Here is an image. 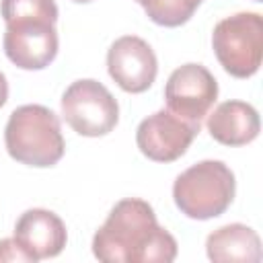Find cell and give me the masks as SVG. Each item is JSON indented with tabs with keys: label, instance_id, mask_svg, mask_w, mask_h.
I'll return each instance as SVG.
<instances>
[{
	"label": "cell",
	"instance_id": "9a60e30c",
	"mask_svg": "<svg viewBox=\"0 0 263 263\" xmlns=\"http://www.w3.org/2000/svg\"><path fill=\"white\" fill-rule=\"evenodd\" d=\"M16 261H27L33 263L31 257L25 253V249L12 238H2L0 240V263H16Z\"/></svg>",
	"mask_w": 263,
	"mask_h": 263
},
{
	"label": "cell",
	"instance_id": "7c38bea8",
	"mask_svg": "<svg viewBox=\"0 0 263 263\" xmlns=\"http://www.w3.org/2000/svg\"><path fill=\"white\" fill-rule=\"evenodd\" d=\"M205 255L214 263H257L261 261V238L247 224H226L205 238Z\"/></svg>",
	"mask_w": 263,
	"mask_h": 263
},
{
	"label": "cell",
	"instance_id": "4fadbf2b",
	"mask_svg": "<svg viewBox=\"0 0 263 263\" xmlns=\"http://www.w3.org/2000/svg\"><path fill=\"white\" fill-rule=\"evenodd\" d=\"M134 2H138L144 8L146 16L154 25L175 29L185 25L201 6L203 0H134Z\"/></svg>",
	"mask_w": 263,
	"mask_h": 263
},
{
	"label": "cell",
	"instance_id": "52a82bcc",
	"mask_svg": "<svg viewBox=\"0 0 263 263\" xmlns=\"http://www.w3.org/2000/svg\"><path fill=\"white\" fill-rule=\"evenodd\" d=\"M4 53L21 70H43L58 55L55 23L43 18H21L6 23Z\"/></svg>",
	"mask_w": 263,
	"mask_h": 263
},
{
	"label": "cell",
	"instance_id": "ba28073f",
	"mask_svg": "<svg viewBox=\"0 0 263 263\" xmlns=\"http://www.w3.org/2000/svg\"><path fill=\"white\" fill-rule=\"evenodd\" d=\"M199 129V123L185 121L168 109H160L140 121L136 129V144L148 160L173 162L187 152Z\"/></svg>",
	"mask_w": 263,
	"mask_h": 263
},
{
	"label": "cell",
	"instance_id": "7a4b0ae2",
	"mask_svg": "<svg viewBox=\"0 0 263 263\" xmlns=\"http://www.w3.org/2000/svg\"><path fill=\"white\" fill-rule=\"evenodd\" d=\"M4 144L10 158L35 168L58 164L66 152L60 117L43 105L16 107L6 121Z\"/></svg>",
	"mask_w": 263,
	"mask_h": 263
},
{
	"label": "cell",
	"instance_id": "ac0fdd59",
	"mask_svg": "<svg viewBox=\"0 0 263 263\" xmlns=\"http://www.w3.org/2000/svg\"><path fill=\"white\" fill-rule=\"evenodd\" d=\"M255 2H261V0H255Z\"/></svg>",
	"mask_w": 263,
	"mask_h": 263
},
{
	"label": "cell",
	"instance_id": "5b68a950",
	"mask_svg": "<svg viewBox=\"0 0 263 263\" xmlns=\"http://www.w3.org/2000/svg\"><path fill=\"white\" fill-rule=\"evenodd\" d=\"M62 117L84 138L107 136L119 121V105L115 97L99 80L82 78L72 82L62 95Z\"/></svg>",
	"mask_w": 263,
	"mask_h": 263
},
{
	"label": "cell",
	"instance_id": "8992f818",
	"mask_svg": "<svg viewBox=\"0 0 263 263\" xmlns=\"http://www.w3.org/2000/svg\"><path fill=\"white\" fill-rule=\"evenodd\" d=\"M218 99V80L201 64H183L171 72L164 84L166 109L191 123L208 117Z\"/></svg>",
	"mask_w": 263,
	"mask_h": 263
},
{
	"label": "cell",
	"instance_id": "3957f363",
	"mask_svg": "<svg viewBox=\"0 0 263 263\" xmlns=\"http://www.w3.org/2000/svg\"><path fill=\"white\" fill-rule=\"evenodd\" d=\"M236 193L234 173L222 160H201L183 171L173 183V201L191 220L222 216Z\"/></svg>",
	"mask_w": 263,
	"mask_h": 263
},
{
	"label": "cell",
	"instance_id": "e0dca14e",
	"mask_svg": "<svg viewBox=\"0 0 263 263\" xmlns=\"http://www.w3.org/2000/svg\"><path fill=\"white\" fill-rule=\"evenodd\" d=\"M72 2H76V4H88V2H92V0H72Z\"/></svg>",
	"mask_w": 263,
	"mask_h": 263
},
{
	"label": "cell",
	"instance_id": "5bb4252c",
	"mask_svg": "<svg viewBox=\"0 0 263 263\" xmlns=\"http://www.w3.org/2000/svg\"><path fill=\"white\" fill-rule=\"evenodd\" d=\"M0 12L4 25L21 18H43L49 23H58L55 0H2Z\"/></svg>",
	"mask_w": 263,
	"mask_h": 263
},
{
	"label": "cell",
	"instance_id": "9c48e42d",
	"mask_svg": "<svg viewBox=\"0 0 263 263\" xmlns=\"http://www.w3.org/2000/svg\"><path fill=\"white\" fill-rule=\"evenodd\" d=\"M107 72L121 90L140 95L154 84L158 60L148 41L138 35H123L107 51Z\"/></svg>",
	"mask_w": 263,
	"mask_h": 263
},
{
	"label": "cell",
	"instance_id": "30bf717a",
	"mask_svg": "<svg viewBox=\"0 0 263 263\" xmlns=\"http://www.w3.org/2000/svg\"><path fill=\"white\" fill-rule=\"evenodd\" d=\"M14 240L25 249L31 261L58 257L66 242L68 232L62 218L45 208H31L23 212L14 224Z\"/></svg>",
	"mask_w": 263,
	"mask_h": 263
},
{
	"label": "cell",
	"instance_id": "2e32d148",
	"mask_svg": "<svg viewBox=\"0 0 263 263\" xmlns=\"http://www.w3.org/2000/svg\"><path fill=\"white\" fill-rule=\"evenodd\" d=\"M8 101V82H6V76L4 72H0V107Z\"/></svg>",
	"mask_w": 263,
	"mask_h": 263
},
{
	"label": "cell",
	"instance_id": "277c9868",
	"mask_svg": "<svg viewBox=\"0 0 263 263\" xmlns=\"http://www.w3.org/2000/svg\"><path fill=\"white\" fill-rule=\"evenodd\" d=\"M220 66L234 78H251L263 58V18L259 12H236L222 18L212 33Z\"/></svg>",
	"mask_w": 263,
	"mask_h": 263
},
{
	"label": "cell",
	"instance_id": "6da1fadb",
	"mask_svg": "<svg viewBox=\"0 0 263 263\" xmlns=\"http://www.w3.org/2000/svg\"><path fill=\"white\" fill-rule=\"evenodd\" d=\"M177 251L175 236L140 197L117 201L92 236V255L103 263H171Z\"/></svg>",
	"mask_w": 263,
	"mask_h": 263
},
{
	"label": "cell",
	"instance_id": "8fae6325",
	"mask_svg": "<svg viewBox=\"0 0 263 263\" xmlns=\"http://www.w3.org/2000/svg\"><path fill=\"white\" fill-rule=\"evenodd\" d=\"M259 113L245 101H224L208 113V132L218 144L224 146L251 144L259 136Z\"/></svg>",
	"mask_w": 263,
	"mask_h": 263
}]
</instances>
